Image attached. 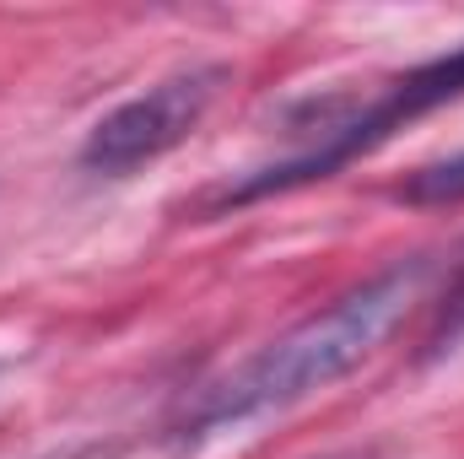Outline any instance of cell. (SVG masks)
<instances>
[{"label": "cell", "instance_id": "cell-1", "mask_svg": "<svg viewBox=\"0 0 464 459\" xmlns=\"http://www.w3.org/2000/svg\"><path fill=\"white\" fill-rule=\"evenodd\" d=\"M421 281H427V259H400V265L378 270L372 281L351 287L330 308L308 314L303 325L276 336L265 351H254L237 373L211 384L184 411V438H206V433H222L237 422L270 416L281 405H297V400L341 384L394 336V325L421 298Z\"/></svg>", "mask_w": 464, "mask_h": 459}, {"label": "cell", "instance_id": "cell-2", "mask_svg": "<svg viewBox=\"0 0 464 459\" xmlns=\"http://www.w3.org/2000/svg\"><path fill=\"white\" fill-rule=\"evenodd\" d=\"M459 98H464V44L454 54H438V60L405 71L383 98H372V103H362V109H351V114H335V103H330L324 114L314 119V130H319L314 146H303V151H292V157H281V162H265V168H254V173H243V179H227L222 190H211V195L200 200V211H232V206H248V200H265V195H281V190L330 179L335 168H346L351 157L383 146V141H389L394 130H405L411 119L432 114V109H443V103H459Z\"/></svg>", "mask_w": 464, "mask_h": 459}, {"label": "cell", "instance_id": "cell-3", "mask_svg": "<svg viewBox=\"0 0 464 459\" xmlns=\"http://www.w3.org/2000/svg\"><path fill=\"white\" fill-rule=\"evenodd\" d=\"M227 82V65H189L162 76L157 87H146L140 98L119 103L114 114H103L87 141H82V168L103 173V179H124L146 162H157L162 151H173L179 141L195 135V124L217 103Z\"/></svg>", "mask_w": 464, "mask_h": 459}, {"label": "cell", "instance_id": "cell-4", "mask_svg": "<svg viewBox=\"0 0 464 459\" xmlns=\"http://www.w3.org/2000/svg\"><path fill=\"white\" fill-rule=\"evenodd\" d=\"M400 200H411V206H459L464 200V151L416 168V173L400 184Z\"/></svg>", "mask_w": 464, "mask_h": 459}, {"label": "cell", "instance_id": "cell-5", "mask_svg": "<svg viewBox=\"0 0 464 459\" xmlns=\"http://www.w3.org/2000/svg\"><path fill=\"white\" fill-rule=\"evenodd\" d=\"M464 330V281H459V292L449 298V308H443V330H438V341H449V336H459Z\"/></svg>", "mask_w": 464, "mask_h": 459}, {"label": "cell", "instance_id": "cell-6", "mask_svg": "<svg viewBox=\"0 0 464 459\" xmlns=\"http://www.w3.org/2000/svg\"><path fill=\"white\" fill-rule=\"evenodd\" d=\"M44 459H119V444H76V449H60Z\"/></svg>", "mask_w": 464, "mask_h": 459}]
</instances>
